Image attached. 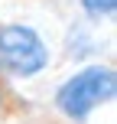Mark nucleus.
Masks as SVG:
<instances>
[{"mask_svg":"<svg viewBox=\"0 0 117 124\" xmlns=\"http://www.w3.org/2000/svg\"><path fill=\"white\" fill-rule=\"evenodd\" d=\"M117 75L111 65H85L55 88V111L72 124H85L101 105L114 101Z\"/></svg>","mask_w":117,"mask_h":124,"instance_id":"obj_1","label":"nucleus"},{"mask_svg":"<svg viewBox=\"0 0 117 124\" xmlns=\"http://www.w3.org/2000/svg\"><path fill=\"white\" fill-rule=\"evenodd\" d=\"M49 65V46L26 23H0V72L10 78H33Z\"/></svg>","mask_w":117,"mask_h":124,"instance_id":"obj_2","label":"nucleus"},{"mask_svg":"<svg viewBox=\"0 0 117 124\" xmlns=\"http://www.w3.org/2000/svg\"><path fill=\"white\" fill-rule=\"evenodd\" d=\"M81 10H85L88 20L104 23V20H111L117 13V0H81Z\"/></svg>","mask_w":117,"mask_h":124,"instance_id":"obj_3","label":"nucleus"},{"mask_svg":"<svg viewBox=\"0 0 117 124\" xmlns=\"http://www.w3.org/2000/svg\"><path fill=\"white\" fill-rule=\"evenodd\" d=\"M3 108H7V92H3V85H0V114H3Z\"/></svg>","mask_w":117,"mask_h":124,"instance_id":"obj_4","label":"nucleus"}]
</instances>
